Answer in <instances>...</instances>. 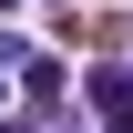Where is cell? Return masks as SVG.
I'll return each mask as SVG.
<instances>
[{
    "label": "cell",
    "mask_w": 133,
    "mask_h": 133,
    "mask_svg": "<svg viewBox=\"0 0 133 133\" xmlns=\"http://www.w3.org/2000/svg\"><path fill=\"white\" fill-rule=\"evenodd\" d=\"M82 102H92L102 133H133V72H123V62H92V72H82Z\"/></svg>",
    "instance_id": "cell-1"
},
{
    "label": "cell",
    "mask_w": 133,
    "mask_h": 133,
    "mask_svg": "<svg viewBox=\"0 0 133 133\" xmlns=\"http://www.w3.org/2000/svg\"><path fill=\"white\" fill-rule=\"evenodd\" d=\"M21 92L51 113V102H62V62H41V51H31V62H21Z\"/></svg>",
    "instance_id": "cell-2"
}]
</instances>
